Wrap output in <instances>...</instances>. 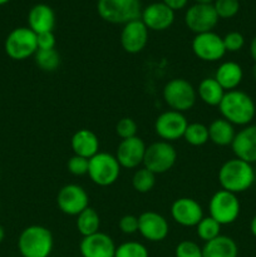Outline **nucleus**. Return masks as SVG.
<instances>
[{
  "label": "nucleus",
  "instance_id": "49530a36",
  "mask_svg": "<svg viewBox=\"0 0 256 257\" xmlns=\"http://www.w3.org/2000/svg\"><path fill=\"white\" fill-rule=\"evenodd\" d=\"M8 2H9V0H0V5H4V4H7Z\"/></svg>",
  "mask_w": 256,
  "mask_h": 257
},
{
  "label": "nucleus",
  "instance_id": "ddd939ff",
  "mask_svg": "<svg viewBox=\"0 0 256 257\" xmlns=\"http://www.w3.org/2000/svg\"><path fill=\"white\" fill-rule=\"evenodd\" d=\"M89 197L82 186L65 185L58 192L57 205L63 213L69 216H78L82 211L89 207Z\"/></svg>",
  "mask_w": 256,
  "mask_h": 257
},
{
  "label": "nucleus",
  "instance_id": "7ed1b4c3",
  "mask_svg": "<svg viewBox=\"0 0 256 257\" xmlns=\"http://www.w3.org/2000/svg\"><path fill=\"white\" fill-rule=\"evenodd\" d=\"M53 245L52 232L40 225L24 228L18 238V248L23 257H49Z\"/></svg>",
  "mask_w": 256,
  "mask_h": 257
},
{
  "label": "nucleus",
  "instance_id": "dca6fc26",
  "mask_svg": "<svg viewBox=\"0 0 256 257\" xmlns=\"http://www.w3.org/2000/svg\"><path fill=\"white\" fill-rule=\"evenodd\" d=\"M146 148H147L146 143L137 136L128 140H122L115 151V158L120 167L128 170L137 168L140 165H143Z\"/></svg>",
  "mask_w": 256,
  "mask_h": 257
},
{
  "label": "nucleus",
  "instance_id": "f8f14e48",
  "mask_svg": "<svg viewBox=\"0 0 256 257\" xmlns=\"http://www.w3.org/2000/svg\"><path fill=\"white\" fill-rule=\"evenodd\" d=\"M192 52L203 62H217L226 54L222 38L213 32L196 34L192 40Z\"/></svg>",
  "mask_w": 256,
  "mask_h": 257
},
{
  "label": "nucleus",
  "instance_id": "c756f323",
  "mask_svg": "<svg viewBox=\"0 0 256 257\" xmlns=\"http://www.w3.org/2000/svg\"><path fill=\"white\" fill-rule=\"evenodd\" d=\"M156 185V175L147 168H138L132 177V186L138 193H147Z\"/></svg>",
  "mask_w": 256,
  "mask_h": 257
},
{
  "label": "nucleus",
  "instance_id": "20e7f679",
  "mask_svg": "<svg viewBox=\"0 0 256 257\" xmlns=\"http://www.w3.org/2000/svg\"><path fill=\"white\" fill-rule=\"evenodd\" d=\"M99 17L110 24H127L141 19V0H98Z\"/></svg>",
  "mask_w": 256,
  "mask_h": 257
},
{
  "label": "nucleus",
  "instance_id": "79ce46f5",
  "mask_svg": "<svg viewBox=\"0 0 256 257\" xmlns=\"http://www.w3.org/2000/svg\"><path fill=\"white\" fill-rule=\"evenodd\" d=\"M250 230H251V233H252V235L256 237V215L253 216L252 220H251V222H250Z\"/></svg>",
  "mask_w": 256,
  "mask_h": 257
},
{
  "label": "nucleus",
  "instance_id": "412c9836",
  "mask_svg": "<svg viewBox=\"0 0 256 257\" xmlns=\"http://www.w3.org/2000/svg\"><path fill=\"white\" fill-rule=\"evenodd\" d=\"M70 146L75 156H80L90 160L93 156L99 152V140L93 131L82 130L77 131L70 140Z\"/></svg>",
  "mask_w": 256,
  "mask_h": 257
},
{
  "label": "nucleus",
  "instance_id": "cd10ccee",
  "mask_svg": "<svg viewBox=\"0 0 256 257\" xmlns=\"http://www.w3.org/2000/svg\"><path fill=\"white\" fill-rule=\"evenodd\" d=\"M183 138H185L188 145L193 146V147H200V146L206 145L210 141V138H208V127L203 123H188Z\"/></svg>",
  "mask_w": 256,
  "mask_h": 257
},
{
  "label": "nucleus",
  "instance_id": "7c9ffc66",
  "mask_svg": "<svg viewBox=\"0 0 256 257\" xmlns=\"http://www.w3.org/2000/svg\"><path fill=\"white\" fill-rule=\"evenodd\" d=\"M196 232H197L198 237L201 240L205 241V242H208V241L213 240L217 236H220L221 225L217 221L213 220L211 216H207V217H203L198 222V225L196 226Z\"/></svg>",
  "mask_w": 256,
  "mask_h": 257
},
{
  "label": "nucleus",
  "instance_id": "423d86ee",
  "mask_svg": "<svg viewBox=\"0 0 256 257\" xmlns=\"http://www.w3.org/2000/svg\"><path fill=\"white\" fill-rule=\"evenodd\" d=\"M120 165L115 156L107 152H98L89 160L88 176L90 181L100 187H108L117 182L120 175Z\"/></svg>",
  "mask_w": 256,
  "mask_h": 257
},
{
  "label": "nucleus",
  "instance_id": "a211bd4d",
  "mask_svg": "<svg viewBox=\"0 0 256 257\" xmlns=\"http://www.w3.org/2000/svg\"><path fill=\"white\" fill-rule=\"evenodd\" d=\"M141 20L148 30L163 32L175 22V12L163 3H153L142 10Z\"/></svg>",
  "mask_w": 256,
  "mask_h": 257
},
{
  "label": "nucleus",
  "instance_id": "393cba45",
  "mask_svg": "<svg viewBox=\"0 0 256 257\" xmlns=\"http://www.w3.org/2000/svg\"><path fill=\"white\" fill-rule=\"evenodd\" d=\"M235 136L236 132L233 124L223 118H217L208 125V138L216 146L220 147L231 146Z\"/></svg>",
  "mask_w": 256,
  "mask_h": 257
},
{
  "label": "nucleus",
  "instance_id": "9d476101",
  "mask_svg": "<svg viewBox=\"0 0 256 257\" xmlns=\"http://www.w3.org/2000/svg\"><path fill=\"white\" fill-rule=\"evenodd\" d=\"M188 122L183 113L176 110H166L161 113L155 122L156 135L166 142H173L183 138Z\"/></svg>",
  "mask_w": 256,
  "mask_h": 257
},
{
  "label": "nucleus",
  "instance_id": "f704fd0d",
  "mask_svg": "<svg viewBox=\"0 0 256 257\" xmlns=\"http://www.w3.org/2000/svg\"><path fill=\"white\" fill-rule=\"evenodd\" d=\"M176 257H202V248L190 240L181 241L175 250Z\"/></svg>",
  "mask_w": 256,
  "mask_h": 257
},
{
  "label": "nucleus",
  "instance_id": "f3484780",
  "mask_svg": "<svg viewBox=\"0 0 256 257\" xmlns=\"http://www.w3.org/2000/svg\"><path fill=\"white\" fill-rule=\"evenodd\" d=\"M148 43V29L141 19L132 20L123 25L120 32V45L130 54H138Z\"/></svg>",
  "mask_w": 256,
  "mask_h": 257
},
{
  "label": "nucleus",
  "instance_id": "a19ab883",
  "mask_svg": "<svg viewBox=\"0 0 256 257\" xmlns=\"http://www.w3.org/2000/svg\"><path fill=\"white\" fill-rule=\"evenodd\" d=\"M250 55L253 59V62L256 63V37L250 43Z\"/></svg>",
  "mask_w": 256,
  "mask_h": 257
},
{
  "label": "nucleus",
  "instance_id": "b1692460",
  "mask_svg": "<svg viewBox=\"0 0 256 257\" xmlns=\"http://www.w3.org/2000/svg\"><path fill=\"white\" fill-rule=\"evenodd\" d=\"M237 245L228 236H217L206 242L202 248V257H237Z\"/></svg>",
  "mask_w": 256,
  "mask_h": 257
},
{
  "label": "nucleus",
  "instance_id": "bb28decb",
  "mask_svg": "<svg viewBox=\"0 0 256 257\" xmlns=\"http://www.w3.org/2000/svg\"><path fill=\"white\" fill-rule=\"evenodd\" d=\"M100 217L97 211L92 207H87L77 216V228L83 237L97 233L99 231Z\"/></svg>",
  "mask_w": 256,
  "mask_h": 257
},
{
  "label": "nucleus",
  "instance_id": "ea45409f",
  "mask_svg": "<svg viewBox=\"0 0 256 257\" xmlns=\"http://www.w3.org/2000/svg\"><path fill=\"white\" fill-rule=\"evenodd\" d=\"M162 3L167 5L170 9H172L173 12H176V10L183 9L187 5L188 0H162Z\"/></svg>",
  "mask_w": 256,
  "mask_h": 257
},
{
  "label": "nucleus",
  "instance_id": "f03ea898",
  "mask_svg": "<svg viewBox=\"0 0 256 257\" xmlns=\"http://www.w3.org/2000/svg\"><path fill=\"white\" fill-rule=\"evenodd\" d=\"M218 182L222 190L235 195L247 191L255 182L252 165L238 158H232L223 163L218 170Z\"/></svg>",
  "mask_w": 256,
  "mask_h": 257
},
{
  "label": "nucleus",
  "instance_id": "2f4dec72",
  "mask_svg": "<svg viewBox=\"0 0 256 257\" xmlns=\"http://www.w3.org/2000/svg\"><path fill=\"white\" fill-rule=\"evenodd\" d=\"M114 257H148V250L143 243L127 241L115 247Z\"/></svg>",
  "mask_w": 256,
  "mask_h": 257
},
{
  "label": "nucleus",
  "instance_id": "c85d7f7f",
  "mask_svg": "<svg viewBox=\"0 0 256 257\" xmlns=\"http://www.w3.org/2000/svg\"><path fill=\"white\" fill-rule=\"evenodd\" d=\"M34 58L38 67L44 72H54L60 65V54L55 49H38Z\"/></svg>",
  "mask_w": 256,
  "mask_h": 257
},
{
  "label": "nucleus",
  "instance_id": "5701e85b",
  "mask_svg": "<svg viewBox=\"0 0 256 257\" xmlns=\"http://www.w3.org/2000/svg\"><path fill=\"white\" fill-rule=\"evenodd\" d=\"M213 78H215L218 82V84L225 89V92L233 90L240 85L241 82H242V68H241V65L236 62H223L222 64H220V67L217 68L216 74Z\"/></svg>",
  "mask_w": 256,
  "mask_h": 257
},
{
  "label": "nucleus",
  "instance_id": "aec40b11",
  "mask_svg": "<svg viewBox=\"0 0 256 257\" xmlns=\"http://www.w3.org/2000/svg\"><path fill=\"white\" fill-rule=\"evenodd\" d=\"M79 250L82 257H114L115 245L110 236L98 231L83 237Z\"/></svg>",
  "mask_w": 256,
  "mask_h": 257
},
{
  "label": "nucleus",
  "instance_id": "0eeeda50",
  "mask_svg": "<svg viewBox=\"0 0 256 257\" xmlns=\"http://www.w3.org/2000/svg\"><path fill=\"white\" fill-rule=\"evenodd\" d=\"M5 53L13 60H25L38 50L37 34L30 28H15L5 39Z\"/></svg>",
  "mask_w": 256,
  "mask_h": 257
},
{
  "label": "nucleus",
  "instance_id": "c03bdc74",
  "mask_svg": "<svg viewBox=\"0 0 256 257\" xmlns=\"http://www.w3.org/2000/svg\"><path fill=\"white\" fill-rule=\"evenodd\" d=\"M5 237V231H4V227H3L2 225H0V243L3 242V240H4Z\"/></svg>",
  "mask_w": 256,
  "mask_h": 257
},
{
  "label": "nucleus",
  "instance_id": "e433bc0d",
  "mask_svg": "<svg viewBox=\"0 0 256 257\" xmlns=\"http://www.w3.org/2000/svg\"><path fill=\"white\" fill-rule=\"evenodd\" d=\"M223 45H225L226 53H236L242 49L245 45V38L238 32H230L222 38Z\"/></svg>",
  "mask_w": 256,
  "mask_h": 257
},
{
  "label": "nucleus",
  "instance_id": "72a5a7b5",
  "mask_svg": "<svg viewBox=\"0 0 256 257\" xmlns=\"http://www.w3.org/2000/svg\"><path fill=\"white\" fill-rule=\"evenodd\" d=\"M137 123H136L135 119H132L130 117L122 118L115 124V133L122 140H128V138L136 137L137 136Z\"/></svg>",
  "mask_w": 256,
  "mask_h": 257
},
{
  "label": "nucleus",
  "instance_id": "6e6552de",
  "mask_svg": "<svg viewBox=\"0 0 256 257\" xmlns=\"http://www.w3.org/2000/svg\"><path fill=\"white\" fill-rule=\"evenodd\" d=\"M241 205L237 196L225 190H218L213 193L208 203L210 216L221 226L231 225L240 215Z\"/></svg>",
  "mask_w": 256,
  "mask_h": 257
},
{
  "label": "nucleus",
  "instance_id": "c9c22d12",
  "mask_svg": "<svg viewBox=\"0 0 256 257\" xmlns=\"http://www.w3.org/2000/svg\"><path fill=\"white\" fill-rule=\"evenodd\" d=\"M68 171L73 176H84L88 175V167H89V160L80 156H72L67 163Z\"/></svg>",
  "mask_w": 256,
  "mask_h": 257
},
{
  "label": "nucleus",
  "instance_id": "4468645a",
  "mask_svg": "<svg viewBox=\"0 0 256 257\" xmlns=\"http://www.w3.org/2000/svg\"><path fill=\"white\" fill-rule=\"evenodd\" d=\"M138 232L151 242H160L168 236L170 226L161 213L146 211L138 216Z\"/></svg>",
  "mask_w": 256,
  "mask_h": 257
},
{
  "label": "nucleus",
  "instance_id": "473e14b6",
  "mask_svg": "<svg viewBox=\"0 0 256 257\" xmlns=\"http://www.w3.org/2000/svg\"><path fill=\"white\" fill-rule=\"evenodd\" d=\"M218 19H230L233 18L240 10L238 0H215L212 3Z\"/></svg>",
  "mask_w": 256,
  "mask_h": 257
},
{
  "label": "nucleus",
  "instance_id": "2eb2a0df",
  "mask_svg": "<svg viewBox=\"0 0 256 257\" xmlns=\"http://www.w3.org/2000/svg\"><path fill=\"white\" fill-rule=\"evenodd\" d=\"M171 216L173 221L183 227H196L203 216L200 203L190 197H181L171 206Z\"/></svg>",
  "mask_w": 256,
  "mask_h": 257
},
{
  "label": "nucleus",
  "instance_id": "4c0bfd02",
  "mask_svg": "<svg viewBox=\"0 0 256 257\" xmlns=\"http://www.w3.org/2000/svg\"><path fill=\"white\" fill-rule=\"evenodd\" d=\"M119 228L125 235L138 232V217L135 215H124L119 220Z\"/></svg>",
  "mask_w": 256,
  "mask_h": 257
},
{
  "label": "nucleus",
  "instance_id": "6ab92c4d",
  "mask_svg": "<svg viewBox=\"0 0 256 257\" xmlns=\"http://www.w3.org/2000/svg\"><path fill=\"white\" fill-rule=\"evenodd\" d=\"M232 152L236 158L245 162L256 163V124L245 125L236 133L232 143Z\"/></svg>",
  "mask_w": 256,
  "mask_h": 257
},
{
  "label": "nucleus",
  "instance_id": "9b49d317",
  "mask_svg": "<svg viewBox=\"0 0 256 257\" xmlns=\"http://www.w3.org/2000/svg\"><path fill=\"white\" fill-rule=\"evenodd\" d=\"M218 17L212 4H193L185 14V24L195 34L212 32Z\"/></svg>",
  "mask_w": 256,
  "mask_h": 257
},
{
  "label": "nucleus",
  "instance_id": "58836bf2",
  "mask_svg": "<svg viewBox=\"0 0 256 257\" xmlns=\"http://www.w3.org/2000/svg\"><path fill=\"white\" fill-rule=\"evenodd\" d=\"M37 43H38V49L48 50V49H55V35L53 32H45L37 34Z\"/></svg>",
  "mask_w": 256,
  "mask_h": 257
},
{
  "label": "nucleus",
  "instance_id": "37998d69",
  "mask_svg": "<svg viewBox=\"0 0 256 257\" xmlns=\"http://www.w3.org/2000/svg\"><path fill=\"white\" fill-rule=\"evenodd\" d=\"M196 4H212L215 0H195Z\"/></svg>",
  "mask_w": 256,
  "mask_h": 257
},
{
  "label": "nucleus",
  "instance_id": "a878e982",
  "mask_svg": "<svg viewBox=\"0 0 256 257\" xmlns=\"http://www.w3.org/2000/svg\"><path fill=\"white\" fill-rule=\"evenodd\" d=\"M196 92L198 98L210 107H218L225 95V89L218 84L215 78H205L201 80Z\"/></svg>",
  "mask_w": 256,
  "mask_h": 257
},
{
  "label": "nucleus",
  "instance_id": "39448f33",
  "mask_svg": "<svg viewBox=\"0 0 256 257\" xmlns=\"http://www.w3.org/2000/svg\"><path fill=\"white\" fill-rule=\"evenodd\" d=\"M163 99L166 104L176 112H187L195 105L197 92L188 80L173 78L163 88Z\"/></svg>",
  "mask_w": 256,
  "mask_h": 257
},
{
  "label": "nucleus",
  "instance_id": "a18cd8bd",
  "mask_svg": "<svg viewBox=\"0 0 256 257\" xmlns=\"http://www.w3.org/2000/svg\"><path fill=\"white\" fill-rule=\"evenodd\" d=\"M252 77H253V79L256 80V63L253 64V67H252Z\"/></svg>",
  "mask_w": 256,
  "mask_h": 257
},
{
  "label": "nucleus",
  "instance_id": "4be33fe9",
  "mask_svg": "<svg viewBox=\"0 0 256 257\" xmlns=\"http://www.w3.org/2000/svg\"><path fill=\"white\" fill-rule=\"evenodd\" d=\"M28 24L35 34L53 32L55 27L54 10L47 4L34 5L28 14Z\"/></svg>",
  "mask_w": 256,
  "mask_h": 257
},
{
  "label": "nucleus",
  "instance_id": "1a4fd4ad",
  "mask_svg": "<svg viewBox=\"0 0 256 257\" xmlns=\"http://www.w3.org/2000/svg\"><path fill=\"white\" fill-rule=\"evenodd\" d=\"M177 161V152L170 142L158 141L146 148L143 166L155 175L168 172Z\"/></svg>",
  "mask_w": 256,
  "mask_h": 257
},
{
  "label": "nucleus",
  "instance_id": "f257e3e1",
  "mask_svg": "<svg viewBox=\"0 0 256 257\" xmlns=\"http://www.w3.org/2000/svg\"><path fill=\"white\" fill-rule=\"evenodd\" d=\"M223 119L233 125H248L256 114V105L252 98L242 90L233 89L225 92L218 104Z\"/></svg>",
  "mask_w": 256,
  "mask_h": 257
}]
</instances>
